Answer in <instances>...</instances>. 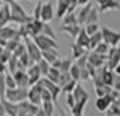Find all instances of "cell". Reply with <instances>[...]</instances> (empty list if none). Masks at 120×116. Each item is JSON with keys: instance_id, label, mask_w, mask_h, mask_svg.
I'll return each instance as SVG.
<instances>
[{"instance_id": "obj_26", "label": "cell", "mask_w": 120, "mask_h": 116, "mask_svg": "<svg viewBox=\"0 0 120 116\" xmlns=\"http://www.w3.org/2000/svg\"><path fill=\"white\" fill-rule=\"evenodd\" d=\"M101 42H103V34H101V30H100V31L92 34L89 37V50H93L98 43H101Z\"/></svg>"}, {"instance_id": "obj_32", "label": "cell", "mask_w": 120, "mask_h": 116, "mask_svg": "<svg viewBox=\"0 0 120 116\" xmlns=\"http://www.w3.org/2000/svg\"><path fill=\"white\" fill-rule=\"evenodd\" d=\"M62 24H65V26H69V24H78V22H77V15L74 12L66 14L65 16L62 18Z\"/></svg>"}, {"instance_id": "obj_15", "label": "cell", "mask_w": 120, "mask_h": 116, "mask_svg": "<svg viewBox=\"0 0 120 116\" xmlns=\"http://www.w3.org/2000/svg\"><path fill=\"white\" fill-rule=\"evenodd\" d=\"M71 4V0H58V3H57V11H55V15L57 18H62L65 16L68 11H69V7Z\"/></svg>"}, {"instance_id": "obj_27", "label": "cell", "mask_w": 120, "mask_h": 116, "mask_svg": "<svg viewBox=\"0 0 120 116\" xmlns=\"http://www.w3.org/2000/svg\"><path fill=\"white\" fill-rule=\"evenodd\" d=\"M98 18H100V12H98V10L96 8V7H92V10L89 11L86 19H85L84 26H85V24H90V23H98Z\"/></svg>"}, {"instance_id": "obj_11", "label": "cell", "mask_w": 120, "mask_h": 116, "mask_svg": "<svg viewBox=\"0 0 120 116\" xmlns=\"http://www.w3.org/2000/svg\"><path fill=\"white\" fill-rule=\"evenodd\" d=\"M54 19V6L51 1H46L42 4V11H41V20L46 23H50Z\"/></svg>"}, {"instance_id": "obj_23", "label": "cell", "mask_w": 120, "mask_h": 116, "mask_svg": "<svg viewBox=\"0 0 120 116\" xmlns=\"http://www.w3.org/2000/svg\"><path fill=\"white\" fill-rule=\"evenodd\" d=\"M1 103H3V107H4L6 116H16L18 115V104L11 103V101H8L6 99L1 100Z\"/></svg>"}, {"instance_id": "obj_57", "label": "cell", "mask_w": 120, "mask_h": 116, "mask_svg": "<svg viewBox=\"0 0 120 116\" xmlns=\"http://www.w3.org/2000/svg\"><path fill=\"white\" fill-rule=\"evenodd\" d=\"M1 1H3L4 4H10V3H11V1H14V0H1Z\"/></svg>"}, {"instance_id": "obj_22", "label": "cell", "mask_w": 120, "mask_h": 116, "mask_svg": "<svg viewBox=\"0 0 120 116\" xmlns=\"http://www.w3.org/2000/svg\"><path fill=\"white\" fill-rule=\"evenodd\" d=\"M92 7H93L92 3H88V4H85V6H82V8L78 11V14H77V22H78V24H80V26H84L85 19H86L89 11L92 10Z\"/></svg>"}, {"instance_id": "obj_30", "label": "cell", "mask_w": 120, "mask_h": 116, "mask_svg": "<svg viewBox=\"0 0 120 116\" xmlns=\"http://www.w3.org/2000/svg\"><path fill=\"white\" fill-rule=\"evenodd\" d=\"M41 108L43 109V112L46 113V116H54L55 112V107L53 101H45L41 104Z\"/></svg>"}, {"instance_id": "obj_35", "label": "cell", "mask_w": 120, "mask_h": 116, "mask_svg": "<svg viewBox=\"0 0 120 116\" xmlns=\"http://www.w3.org/2000/svg\"><path fill=\"white\" fill-rule=\"evenodd\" d=\"M41 34H43V35H46V37H50V38L55 39L54 30H53V27L50 26L49 23H46V22L42 23V33H41Z\"/></svg>"}, {"instance_id": "obj_40", "label": "cell", "mask_w": 120, "mask_h": 116, "mask_svg": "<svg viewBox=\"0 0 120 116\" xmlns=\"http://www.w3.org/2000/svg\"><path fill=\"white\" fill-rule=\"evenodd\" d=\"M84 27V30L86 31V34L90 37L92 34L97 33V31H100V26H98V23H90V24H85V26H82Z\"/></svg>"}, {"instance_id": "obj_13", "label": "cell", "mask_w": 120, "mask_h": 116, "mask_svg": "<svg viewBox=\"0 0 120 116\" xmlns=\"http://www.w3.org/2000/svg\"><path fill=\"white\" fill-rule=\"evenodd\" d=\"M0 37L4 39V41H10L12 38H16L19 37V30L16 27H12V26H3L0 27Z\"/></svg>"}, {"instance_id": "obj_14", "label": "cell", "mask_w": 120, "mask_h": 116, "mask_svg": "<svg viewBox=\"0 0 120 116\" xmlns=\"http://www.w3.org/2000/svg\"><path fill=\"white\" fill-rule=\"evenodd\" d=\"M14 78H15V82H16V86H20V88H30L28 85V76L26 70H18L14 74Z\"/></svg>"}, {"instance_id": "obj_1", "label": "cell", "mask_w": 120, "mask_h": 116, "mask_svg": "<svg viewBox=\"0 0 120 116\" xmlns=\"http://www.w3.org/2000/svg\"><path fill=\"white\" fill-rule=\"evenodd\" d=\"M10 11H11V19H10V23H14V24H26V23L31 22L33 20V16L28 15L26 10L23 8L16 0H14L10 3Z\"/></svg>"}, {"instance_id": "obj_39", "label": "cell", "mask_w": 120, "mask_h": 116, "mask_svg": "<svg viewBox=\"0 0 120 116\" xmlns=\"http://www.w3.org/2000/svg\"><path fill=\"white\" fill-rule=\"evenodd\" d=\"M4 82H6V88L7 89H14L16 88V82H15V78L11 73H7L4 76Z\"/></svg>"}, {"instance_id": "obj_12", "label": "cell", "mask_w": 120, "mask_h": 116, "mask_svg": "<svg viewBox=\"0 0 120 116\" xmlns=\"http://www.w3.org/2000/svg\"><path fill=\"white\" fill-rule=\"evenodd\" d=\"M26 72H27V76H28V85L30 86L35 85L42 78V73H41V69H39L38 64H34L33 66L26 69Z\"/></svg>"}, {"instance_id": "obj_45", "label": "cell", "mask_w": 120, "mask_h": 116, "mask_svg": "<svg viewBox=\"0 0 120 116\" xmlns=\"http://www.w3.org/2000/svg\"><path fill=\"white\" fill-rule=\"evenodd\" d=\"M70 80H73V78L70 77L69 72H66V73H61L60 80H58V85H60V86H64V85H65L66 82H69Z\"/></svg>"}, {"instance_id": "obj_4", "label": "cell", "mask_w": 120, "mask_h": 116, "mask_svg": "<svg viewBox=\"0 0 120 116\" xmlns=\"http://www.w3.org/2000/svg\"><path fill=\"white\" fill-rule=\"evenodd\" d=\"M101 34H103V41L105 43H108L111 47H117V45L120 43V33L115 31L112 28H108L103 26L100 28Z\"/></svg>"}, {"instance_id": "obj_24", "label": "cell", "mask_w": 120, "mask_h": 116, "mask_svg": "<svg viewBox=\"0 0 120 116\" xmlns=\"http://www.w3.org/2000/svg\"><path fill=\"white\" fill-rule=\"evenodd\" d=\"M7 66H8V70H10L11 74H14V73L18 72V70H26V69L20 65L18 57H15V55H12L11 58H10V61L7 62Z\"/></svg>"}, {"instance_id": "obj_3", "label": "cell", "mask_w": 120, "mask_h": 116, "mask_svg": "<svg viewBox=\"0 0 120 116\" xmlns=\"http://www.w3.org/2000/svg\"><path fill=\"white\" fill-rule=\"evenodd\" d=\"M31 39L34 41V43L39 47L41 51H45V50H49V49H58V43L55 42V39L50 38V37H46L43 34L35 35Z\"/></svg>"}, {"instance_id": "obj_5", "label": "cell", "mask_w": 120, "mask_h": 116, "mask_svg": "<svg viewBox=\"0 0 120 116\" xmlns=\"http://www.w3.org/2000/svg\"><path fill=\"white\" fill-rule=\"evenodd\" d=\"M43 85H42V82H41V80H39L38 82L35 84V85H33V86H30L28 88V97L27 100L30 101V103H33V104L35 105H41L42 104V90H43Z\"/></svg>"}, {"instance_id": "obj_51", "label": "cell", "mask_w": 120, "mask_h": 116, "mask_svg": "<svg viewBox=\"0 0 120 116\" xmlns=\"http://www.w3.org/2000/svg\"><path fill=\"white\" fill-rule=\"evenodd\" d=\"M7 70H8V66H7V64H3V62H0V73L6 74Z\"/></svg>"}, {"instance_id": "obj_42", "label": "cell", "mask_w": 120, "mask_h": 116, "mask_svg": "<svg viewBox=\"0 0 120 116\" xmlns=\"http://www.w3.org/2000/svg\"><path fill=\"white\" fill-rule=\"evenodd\" d=\"M11 57H12L11 51H8L6 47H0V62L7 64V62L10 61V58H11Z\"/></svg>"}, {"instance_id": "obj_18", "label": "cell", "mask_w": 120, "mask_h": 116, "mask_svg": "<svg viewBox=\"0 0 120 116\" xmlns=\"http://www.w3.org/2000/svg\"><path fill=\"white\" fill-rule=\"evenodd\" d=\"M82 26H80V24H69V26H65V24H62L61 26V31L62 33H66L68 35H70L71 38H77V35L80 34V31H81Z\"/></svg>"}, {"instance_id": "obj_55", "label": "cell", "mask_w": 120, "mask_h": 116, "mask_svg": "<svg viewBox=\"0 0 120 116\" xmlns=\"http://www.w3.org/2000/svg\"><path fill=\"white\" fill-rule=\"evenodd\" d=\"M6 42L7 41H4V39L0 37V47H4V46H6Z\"/></svg>"}, {"instance_id": "obj_37", "label": "cell", "mask_w": 120, "mask_h": 116, "mask_svg": "<svg viewBox=\"0 0 120 116\" xmlns=\"http://www.w3.org/2000/svg\"><path fill=\"white\" fill-rule=\"evenodd\" d=\"M37 64H38L39 69H41L42 77H46V76H47V73H49V70H50V67H51V65H50L47 61H45L43 58H42V60H41L39 62H37Z\"/></svg>"}, {"instance_id": "obj_54", "label": "cell", "mask_w": 120, "mask_h": 116, "mask_svg": "<svg viewBox=\"0 0 120 116\" xmlns=\"http://www.w3.org/2000/svg\"><path fill=\"white\" fill-rule=\"evenodd\" d=\"M35 116H46V113L43 112V109H42V108H39V111L35 113Z\"/></svg>"}, {"instance_id": "obj_59", "label": "cell", "mask_w": 120, "mask_h": 116, "mask_svg": "<svg viewBox=\"0 0 120 116\" xmlns=\"http://www.w3.org/2000/svg\"><path fill=\"white\" fill-rule=\"evenodd\" d=\"M82 116H84V115H82Z\"/></svg>"}, {"instance_id": "obj_29", "label": "cell", "mask_w": 120, "mask_h": 116, "mask_svg": "<svg viewBox=\"0 0 120 116\" xmlns=\"http://www.w3.org/2000/svg\"><path fill=\"white\" fill-rule=\"evenodd\" d=\"M18 60H19L20 65H22V66L24 67V69H28L30 66H33L34 64H35V62H34L33 60H31V58H30V55L27 54V51H24V53H23V54L20 55V57H19Z\"/></svg>"}, {"instance_id": "obj_17", "label": "cell", "mask_w": 120, "mask_h": 116, "mask_svg": "<svg viewBox=\"0 0 120 116\" xmlns=\"http://www.w3.org/2000/svg\"><path fill=\"white\" fill-rule=\"evenodd\" d=\"M71 93H73V96H74V100H76V101L89 100V93L85 90V88L82 86L81 84H78V82H77L76 88H74V90H73Z\"/></svg>"}, {"instance_id": "obj_49", "label": "cell", "mask_w": 120, "mask_h": 116, "mask_svg": "<svg viewBox=\"0 0 120 116\" xmlns=\"http://www.w3.org/2000/svg\"><path fill=\"white\" fill-rule=\"evenodd\" d=\"M41 96H42V103H45V101H53V96H51V93L47 89H43Z\"/></svg>"}, {"instance_id": "obj_31", "label": "cell", "mask_w": 120, "mask_h": 116, "mask_svg": "<svg viewBox=\"0 0 120 116\" xmlns=\"http://www.w3.org/2000/svg\"><path fill=\"white\" fill-rule=\"evenodd\" d=\"M109 49H111V46H109L108 43H105V42H101V43H98L94 49H93V51L94 53H97V54L100 55H107L109 53Z\"/></svg>"}, {"instance_id": "obj_53", "label": "cell", "mask_w": 120, "mask_h": 116, "mask_svg": "<svg viewBox=\"0 0 120 116\" xmlns=\"http://www.w3.org/2000/svg\"><path fill=\"white\" fill-rule=\"evenodd\" d=\"M0 116H6V112H4V107H3V103L0 100Z\"/></svg>"}, {"instance_id": "obj_52", "label": "cell", "mask_w": 120, "mask_h": 116, "mask_svg": "<svg viewBox=\"0 0 120 116\" xmlns=\"http://www.w3.org/2000/svg\"><path fill=\"white\" fill-rule=\"evenodd\" d=\"M88 3H90V0H77V6H85Z\"/></svg>"}, {"instance_id": "obj_21", "label": "cell", "mask_w": 120, "mask_h": 116, "mask_svg": "<svg viewBox=\"0 0 120 116\" xmlns=\"http://www.w3.org/2000/svg\"><path fill=\"white\" fill-rule=\"evenodd\" d=\"M111 99H109L108 96H104V97H97L96 101H94V107H96V109L100 111V112H105V111L109 108V105H111Z\"/></svg>"}, {"instance_id": "obj_43", "label": "cell", "mask_w": 120, "mask_h": 116, "mask_svg": "<svg viewBox=\"0 0 120 116\" xmlns=\"http://www.w3.org/2000/svg\"><path fill=\"white\" fill-rule=\"evenodd\" d=\"M42 1H38L37 4H35V7H34L33 10V19H37V20H41V11H42Z\"/></svg>"}, {"instance_id": "obj_33", "label": "cell", "mask_w": 120, "mask_h": 116, "mask_svg": "<svg viewBox=\"0 0 120 116\" xmlns=\"http://www.w3.org/2000/svg\"><path fill=\"white\" fill-rule=\"evenodd\" d=\"M60 76H61L60 70L51 66V67H50V70H49V73H47V76H46V78H47V80H50V81H53V82H55V84H58Z\"/></svg>"}, {"instance_id": "obj_9", "label": "cell", "mask_w": 120, "mask_h": 116, "mask_svg": "<svg viewBox=\"0 0 120 116\" xmlns=\"http://www.w3.org/2000/svg\"><path fill=\"white\" fill-rule=\"evenodd\" d=\"M88 64L96 69L103 67L107 64V55H100L94 51H90V53H88Z\"/></svg>"}, {"instance_id": "obj_50", "label": "cell", "mask_w": 120, "mask_h": 116, "mask_svg": "<svg viewBox=\"0 0 120 116\" xmlns=\"http://www.w3.org/2000/svg\"><path fill=\"white\" fill-rule=\"evenodd\" d=\"M90 78V74H89V72H88L86 66L82 67L81 72H80V80H82V81H86V80H89Z\"/></svg>"}, {"instance_id": "obj_2", "label": "cell", "mask_w": 120, "mask_h": 116, "mask_svg": "<svg viewBox=\"0 0 120 116\" xmlns=\"http://www.w3.org/2000/svg\"><path fill=\"white\" fill-rule=\"evenodd\" d=\"M27 97H28V88H20V86H16L14 89L6 88L4 99L11 101V103L19 104V103H22L24 100H27Z\"/></svg>"}, {"instance_id": "obj_10", "label": "cell", "mask_w": 120, "mask_h": 116, "mask_svg": "<svg viewBox=\"0 0 120 116\" xmlns=\"http://www.w3.org/2000/svg\"><path fill=\"white\" fill-rule=\"evenodd\" d=\"M42 20H37V19H33L31 22L26 23V31H27V37L28 38H34L35 35H39L42 33Z\"/></svg>"}, {"instance_id": "obj_6", "label": "cell", "mask_w": 120, "mask_h": 116, "mask_svg": "<svg viewBox=\"0 0 120 116\" xmlns=\"http://www.w3.org/2000/svg\"><path fill=\"white\" fill-rule=\"evenodd\" d=\"M23 42H24L26 51H27V54L30 55V58H31L35 64L41 61V60H42V51L39 50V47L37 46V45L34 43L33 39L31 38H24Z\"/></svg>"}, {"instance_id": "obj_34", "label": "cell", "mask_w": 120, "mask_h": 116, "mask_svg": "<svg viewBox=\"0 0 120 116\" xmlns=\"http://www.w3.org/2000/svg\"><path fill=\"white\" fill-rule=\"evenodd\" d=\"M23 39L20 38V37H16V38H12V39H10V41H7L6 42V46H4V47H6L7 50H8V51H14V50L16 49V46L19 43H20V42H22Z\"/></svg>"}, {"instance_id": "obj_41", "label": "cell", "mask_w": 120, "mask_h": 116, "mask_svg": "<svg viewBox=\"0 0 120 116\" xmlns=\"http://www.w3.org/2000/svg\"><path fill=\"white\" fill-rule=\"evenodd\" d=\"M77 85V81H74V80H70L69 82H66L64 86H61V92H64V93H71L73 90H74V88H76Z\"/></svg>"}, {"instance_id": "obj_47", "label": "cell", "mask_w": 120, "mask_h": 116, "mask_svg": "<svg viewBox=\"0 0 120 116\" xmlns=\"http://www.w3.org/2000/svg\"><path fill=\"white\" fill-rule=\"evenodd\" d=\"M4 76L3 73H0V100L4 99V93H6V82H4Z\"/></svg>"}, {"instance_id": "obj_16", "label": "cell", "mask_w": 120, "mask_h": 116, "mask_svg": "<svg viewBox=\"0 0 120 116\" xmlns=\"http://www.w3.org/2000/svg\"><path fill=\"white\" fill-rule=\"evenodd\" d=\"M11 19V11H10V4H3L0 7V27L7 26Z\"/></svg>"}, {"instance_id": "obj_48", "label": "cell", "mask_w": 120, "mask_h": 116, "mask_svg": "<svg viewBox=\"0 0 120 116\" xmlns=\"http://www.w3.org/2000/svg\"><path fill=\"white\" fill-rule=\"evenodd\" d=\"M65 103H66V105H68L70 109L74 107V104H76V100H74L73 93H66L65 94Z\"/></svg>"}, {"instance_id": "obj_56", "label": "cell", "mask_w": 120, "mask_h": 116, "mask_svg": "<svg viewBox=\"0 0 120 116\" xmlns=\"http://www.w3.org/2000/svg\"><path fill=\"white\" fill-rule=\"evenodd\" d=\"M58 111H60V116H68V115H66V113H65V112H64V111L61 109L60 107H58Z\"/></svg>"}, {"instance_id": "obj_28", "label": "cell", "mask_w": 120, "mask_h": 116, "mask_svg": "<svg viewBox=\"0 0 120 116\" xmlns=\"http://www.w3.org/2000/svg\"><path fill=\"white\" fill-rule=\"evenodd\" d=\"M88 50H85L84 47H81V46H78V45L73 43L71 45V58L76 61V60H78V58H81L84 54H86Z\"/></svg>"}, {"instance_id": "obj_38", "label": "cell", "mask_w": 120, "mask_h": 116, "mask_svg": "<svg viewBox=\"0 0 120 116\" xmlns=\"http://www.w3.org/2000/svg\"><path fill=\"white\" fill-rule=\"evenodd\" d=\"M80 72H81V69L76 65V62H73V65L70 66L69 69V74H70V77L74 80V81H78L80 80Z\"/></svg>"}, {"instance_id": "obj_8", "label": "cell", "mask_w": 120, "mask_h": 116, "mask_svg": "<svg viewBox=\"0 0 120 116\" xmlns=\"http://www.w3.org/2000/svg\"><path fill=\"white\" fill-rule=\"evenodd\" d=\"M41 82H42V85H43V88L47 89L50 93H51V96H53V103L57 104L58 96H60V93H61V86L58 85V84H55V82H53V81L47 80L46 77L41 78Z\"/></svg>"}, {"instance_id": "obj_25", "label": "cell", "mask_w": 120, "mask_h": 116, "mask_svg": "<svg viewBox=\"0 0 120 116\" xmlns=\"http://www.w3.org/2000/svg\"><path fill=\"white\" fill-rule=\"evenodd\" d=\"M88 104V100H84V101H76L74 107L70 109L71 116H82L84 115V109Z\"/></svg>"}, {"instance_id": "obj_19", "label": "cell", "mask_w": 120, "mask_h": 116, "mask_svg": "<svg viewBox=\"0 0 120 116\" xmlns=\"http://www.w3.org/2000/svg\"><path fill=\"white\" fill-rule=\"evenodd\" d=\"M76 45L81 46V47H84L85 50H88V51H89V35H88L86 31L84 30V27L81 28L80 34L77 35V38H76Z\"/></svg>"}, {"instance_id": "obj_36", "label": "cell", "mask_w": 120, "mask_h": 116, "mask_svg": "<svg viewBox=\"0 0 120 116\" xmlns=\"http://www.w3.org/2000/svg\"><path fill=\"white\" fill-rule=\"evenodd\" d=\"M73 65V61L70 58H61V65H60V72L61 73H66L69 72L70 66Z\"/></svg>"}, {"instance_id": "obj_7", "label": "cell", "mask_w": 120, "mask_h": 116, "mask_svg": "<svg viewBox=\"0 0 120 116\" xmlns=\"http://www.w3.org/2000/svg\"><path fill=\"white\" fill-rule=\"evenodd\" d=\"M98 6V12L104 14L108 11H117L120 10V1L119 0H96Z\"/></svg>"}, {"instance_id": "obj_20", "label": "cell", "mask_w": 120, "mask_h": 116, "mask_svg": "<svg viewBox=\"0 0 120 116\" xmlns=\"http://www.w3.org/2000/svg\"><path fill=\"white\" fill-rule=\"evenodd\" d=\"M42 58L51 65L53 62L57 61V60L61 58V57H60V53H58V49H49V50L42 51Z\"/></svg>"}, {"instance_id": "obj_58", "label": "cell", "mask_w": 120, "mask_h": 116, "mask_svg": "<svg viewBox=\"0 0 120 116\" xmlns=\"http://www.w3.org/2000/svg\"><path fill=\"white\" fill-rule=\"evenodd\" d=\"M3 4H4V3H3V1H1V0H0V7L3 6Z\"/></svg>"}, {"instance_id": "obj_44", "label": "cell", "mask_w": 120, "mask_h": 116, "mask_svg": "<svg viewBox=\"0 0 120 116\" xmlns=\"http://www.w3.org/2000/svg\"><path fill=\"white\" fill-rule=\"evenodd\" d=\"M109 109L113 112L115 116H120V101H119V99L111 103V105H109Z\"/></svg>"}, {"instance_id": "obj_46", "label": "cell", "mask_w": 120, "mask_h": 116, "mask_svg": "<svg viewBox=\"0 0 120 116\" xmlns=\"http://www.w3.org/2000/svg\"><path fill=\"white\" fill-rule=\"evenodd\" d=\"M24 51H26V46H24V42L22 41V42L16 46V49L12 51V55H15V57H18V58H19V57H20Z\"/></svg>"}]
</instances>
